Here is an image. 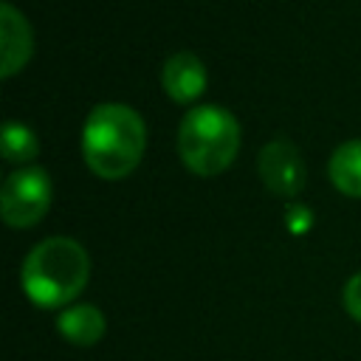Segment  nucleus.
Listing matches in <instances>:
<instances>
[{
  "mask_svg": "<svg viewBox=\"0 0 361 361\" xmlns=\"http://www.w3.org/2000/svg\"><path fill=\"white\" fill-rule=\"evenodd\" d=\"M90 279V257L71 237L37 243L20 268L25 296L37 307H68Z\"/></svg>",
  "mask_w": 361,
  "mask_h": 361,
  "instance_id": "nucleus-2",
  "label": "nucleus"
},
{
  "mask_svg": "<svg viewBox=\"0 0 361 361\" xmlns=\"http://www.w3.org/2000/svg\"><path fill=\"white\" fill-rule=\"evenodd\" d=\"M147 144V130L141 116L118 102L96 104L82 127V158L93 175L104 180L127 178Z\"/></svg>",
  "mask_w": 361,
  "mask_h": 361,
  "instance_id": "nucleus-1",
  "label": "nucleus"
},
{
  "mask_svg": "<svg viewBox=\"0 0 361 361\" xmlns=\"http://www.w3.org/2000/svg\"><path fill=\"white\" fill-rule=\"evenodd\" d=\"M0 141H3V158L8 164H28L39 152V141H37L34 130L20 121H6Z\"/></svg>",
  "mask_w": 361,
  "mask_h": 361,
  "instance_id": "nucleus-10",
  "label": "nucleus"
},
{
  "mask_svg": "<svg viewBox=\"0 0 361 361\" xmlns=\"http://www.w3.org/2000/svg\"><path fill=\"white\" fill-rule=\"evenodd\" d=\"M259 178L265 183V189H271L274 195L279 197H293L302 192L305 186V161L299 155V149L285 141V138H276V141H268L262 149H259Z\"/></svg>",
  "mask_w": 361,
  "mask_h": 361,
  "instance_id": "nucleus-5",
  "label": "nucleus"
},
{
  "mask_svg": "<svg viewBox=\"0 0 361 361\" xmlns=\"http://www.w3.org/2000/svg\"><path fill=\"white\" fill-rule=\"evenodd\" d=\"M161 85L172 102H192L206 87V68L192 51H178L164 62Z\"/></svg>",
  "mask_w": 361,
  "mask_h": 361,
  "instance_id": "nucleus-7",
  "label": "nucleus"
},
{
  "mask_svg": "<svg viewBox=\"0 0 361 361\" xmlns=\"http://www.w3.org/2000/svg\"><path fill=\"white\" fill-rule=\"evenodd\" d=\"M330 180L347 197H361V138L344 141L330 155Z\"/></svg>",
  "mask_w": 361,
  "mask_h": 361,
  "instance_id": "nucleus-9",
  "label": "nucleus"
},
{
  "mask_svg": "<svg viewBox=\"0 0 361 361\" xmlns=\"http://www.w3.org/2000/svg\"><path fill=\"white\" fill-rule=\"evenodd\" d=\"M344 307H347V313L361 324V271L353 274V276L347 279V285H344Z\"/></svg>",
  "mask_w": 361,
  "mask_h": 361,
  "instance_id": "nucleus-11",
  "label": "nucleus"
},
{
  "mask_svg": "<svg viewBox=\"0 0 361 361\" xmlns=\"http://www.w3.org/2000/svg\"><path fill=\"white\" fill-rule=\"evenodd\" d=\"M0 76L8 79L17 71H23V65L31 59L34 51V37H31V25L23 17V11H17L8 0L0 3Z\"/></svg>",
  "mask_w": 361,
  "mask_h": 361,
  "instance_id": "nucleus-6",
  "label": "nucleus"
},
{
  "mask_svg": "<svg viewBox=\"0 0 361 361\" xmlns=\"http://www.w3.org/2000/svg\"><path fill=\"white\" fill-rule=\"evenodd\" d=\"M240 124L217 104L192 107L178 127V155L195 175H217L237 158Z\"/></svg>",
  "mask_w": 361,
  "mask_h": 361,
  "instance_id": "nucleus-3",
  "label": "nucleus"
},
{
  "mask_svg": "<svg viewBox=\"0 0 361 361\" xmlns=\"http://www.w3.org/2000/svg\"><path fill=\"white\" fill-rule=\"evenodd\" d=\"M104 313L90 305V302H82V305H68L59 316H56V330L65 341L76 344V347H90L96 344L102 336H104Z\"/></svg>",
  "mask_w": 361,
  "mask_h": 361,
  "instance_id": "nucleus-8",
  "label": "nucleus"
},
{
  "mask_svg": "<svg viewBox=\"0 0 361 361\" xmlns=\"http://www.w3.org/2000/svg\"><path fill=\"white\" fill-rule=\"evenodd\" d=\"M51 206V178L39 166H23L3 180L0 214L11 228L37 226Z\"/></svg>",
  "mask_w": 361,
  "mask_h": 361,
  "instance_id": "nucleus-4",
  "label": "nucleus"
}]
</instances>
